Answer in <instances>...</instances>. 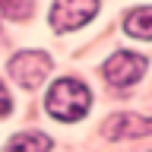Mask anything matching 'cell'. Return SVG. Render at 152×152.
<instances>
[{"instance_id": "obj_1", "label": "cell", "mask_w": 152, "mask_h": 152, "mask_svg": "<svg viewBox=\"0 0 152 152\" xmlns=\"http://www.w3.org/2000/svg\"><path fill=\"white\" fill-rule=\"evenodd\" d=\"M92 104V92L86 89V83L79 79H57L51 89H48V98H45V108L51 117L57 121H79Z\"/></svg>"}, {"instance_id": "obj_2", "label": "cell", "mask_w": 152, "mask_h": 152, "mask_svg": "<svg viewBox=\"0 0 152 152\" xmlns=\"http://www.w3.org/2000/svg\"><path fill=\"white\" fill-rule=\"evenodd\" d=\"M54 70V60L45 51H19L10 60V76L16 79L22 89H38Z\"/></svg>"}, {"instance_id": "obj_3", "label": "cell", "mask_w": 152, "mask_h": 152, "mask_svg": "<svg viewBox=\"0 0 152 152\" xmlns=\"http://www.w3.org/2000/svg\"><path fill=\"white\" fill-rule=\"evenodd\" d=\"M146 66H149V60L142 54H133V51H117L114 57H108L102 66L104 79L111 86H133L140 83L142 76H146Z\"/></svg>"}, {"instance_id": "obj_4", "label": "cell", "mask_w": 152, "mask_h": 152, "mask_svg": "<svg viewBox=\"0 0 152 152\" xmlns=\"http://www.w3.org/2000/svg\"><path fill=\"white\" fill-rule=\"evenodd\" d=\"M98 13V0H54L51 7V26L54 32H73L86 26Z\"/></svg>"}, {"instance_id": "obj_5", "label": "cell", "mask_w": 152, "mask_h": 152, "mask_svg": "<svg viewBox=\"0 0 152 152\" xmlns=\"http://www.w3.org/2000/svg\"><path fill=\"white\" fill-rule=\"evenodd\" d=\"M152 121L142 114H111L102 124L104 140H133V136H149Z\"/></svg>"}, {"instance_id": "obj_6", "label": "cell", "mask_w": 152, "mask_h": 152, "mask_svg": "<svg viewBox=\"0 0 152 152\" xmlns=\"http://www.w3.org/2000/svg\"><path fill=\"white\" fill-rule=\"evenodd\" d=\"M3 152H51V136H45V133H16L13 140L7 142V149Z\"/></svg>"}, {"instance_id": "obj_7", "label": "cell", "mask_w": 152, "mask_h": 152, "mask_svg": "<svg viewBox=\"0 0 152 152\" xmlns=\"http://www.w3.org/2000/svg\"><path fill=\"white\" fill-rule=\"evenodd\" d=\"M124 28L130 32L133 38H152V10L149 7H136L127 13V19H124Z\"/></svg>"}, {"instance_id": "obj_8", "label": "cell", "mask_w": 152, "mask_h": 152, "mask_svg": "<svg viewBox=\"0 0 152 152\" xmlns=\"http://www.w3.org/2000/svg\"><path fill=\"white\" fill-rule=\"evenodd\" d=\"M35 10V0H0V13L10 19H28Z\"/></svg>"}, {"instance_id": "obj_9", "label": "cell", "mask_w": 152, "mask_h": 152, "mask_svg": "<svg viewBox=\"0 0 152 152\" xmlns=\"http://www.w3.org/2000/svg\"><path fill=\"white\" fill-rule=\"evenodd\" d=\"M10 108H13V102H10V92L0 86V117H7V114H10Z\"/></svg>"}]
</instances>
